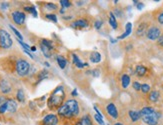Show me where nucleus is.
Here are the masks:
<instances>
[{"mask_svg":"<svg viewBox=\"0 0 163 125\" xmlns=\"http://www.w3.org/2000/svg\"><path fill=\"white\" fill-rule=\"evenodd\" d=\"M44 64H45V65H46L47 67H49V66H50V65H49V63H48V62H45V63H44Z\"/></svg>","mask_w":163,"mask_h":125,"instance_id":"obj_44","label":"nucleus"},{"mask_svg":"<svg viewBox=\"0 0 163 125\" xmlns=\"http://www.w3.org/2000/svg\"><path fill=\"white\" fill-rule=\"evenodd\" d=\"M143 7H144V4H143V3H138V4H137V9H138V10H141Z\"/></svg>","mask_w":163,"mask_h":125,"instance_id":"obj_39","label":"nucleus"},{"mask_svg":"<svg viewBox=\"0 0 163 125\" xmlns=\"http://www.w3.org/2000/svg\"><path fill=\"white\" fill-rule=\"evenodd\" d=\"M76 125H93L92 124V120L89 115H85V116H83L80 120L78 121Z\"/></svg>","mask_w":163,"mask_h":125,"instance_id":"obj_12","label":"nucleus"},{"mask_svg":"<svg viewBox=\"0 0 163 125\" xmlns=\"http://www.w3.org/2000/svg\"><path fill=\"white\" fill-rule=\"evenodd\" d=\"M158 21H159V23L163 24V12H161V13L159 14V16H158Z\"/></svg>","mask_w":163,"mask_h":125,"instance_id":"obj_37","label":"nucleus"},{"mask_svg":"<svg viewBox=\"0 0 163 125\" xmlns=\"http://www.w3.org/2000/svg\"><path fill=\"white\" fill-rule=\"evenodd\" d=\"M60 13H64V8H62L61 10H60Z\"/></svg>","mask_w":163,"mask_h":125,"instance_id":"obj_43","label":"nucleus"},{"mask_svg":"<svg viewBox=\"0 0 163 125\" xmlns=\"http://www.w3.org/2000/svg\"><path fill=\"white\" fill-rule=\"evenodd\" d=\"M158 43L160 44V45H163V34H161L160 37L158 38Z\"/></svg>","mask_w":163,"mask_h":125,"instance_id":"obj_38","label":"nucleus"},{"mask_svg":"<svg viewBox=\"0 0 163 125\" xmlns=\"http://www.w3.org/2000/svg\"><path fill=\"white\" fill-rule=\"evenodd\" d=\"M17 109V103L13 99H7L5 102L0 105V114H4L5 112L14 113Z\"/></svg>","mask_w":163,"mask_h":125,"instance_id":"obj_4","label":"nucleus"},{"mask_svg":"<svg viewBox=\"0 0 163 125\" xmlns=\"http://www.w3.org/2000/svg\"><path fill=\"white\" fill-rule=\"evenodd\" d=\"M79 113V105L78 102L74 99L67 100L64 104L61 105V107L58 108V114L63 117L71 118L74 117Z\"/></svg>","mask_w":163,"mask_h":125,"instance_id":"obj_1","label":"nucleus"},{"mask_svg":"<svg viewBox=\"0 0 163 125\" xmlns=\"http://www.w3.org/2000/svg\"><path fill=\"white\" fill-rule=\"evenodd\" d=\"M129 116L131 118V120H132L133 122H135V121H137L140 118V113L139 112H136V111H130Z\"/></svg>","mask_w":163,"mask_h":125,"instance_id":"obj_22","label":"nucleus"},{"mask_svg":"<svg viewBox=\"0 0 163 125\" xmlns=\"http://www.w3.org/2000/svg\"><path fill=\"white\" fill-rule=\"evenodd\" d=\"M25 10L28 11V12H30L31 14H32L34 17H37L38 14H37V11H36V9H35V7H25Z\"/></svg>","mask_w":163,"mask_h":125,"instance_id":"obj_25","label":"nucleus"},{"mask_svg":"<svg viewBox=\"0 0 163 125\" xmlns=\"http://www.w3.org/2000/svg\"><path fill=\"white\" fill-rule=\"evenodd\" d=\"M158 98H159V92L158 91H152L149 95L150 101H152V102H156L158 100Z\"/></svg>","mask_w":163,"mask_h":125,"instance_id":"obj_23","label":"nucleus"},{"mask_svg":"<svg viewBox=\"0 0 163 125\" xmlns=\"http://www.w3.org/2000/svg\"><path fill=\"white\" fill-rule=\"evenodd\" d=\"M109 23L112 26L113 29H116L117 28V21H116V17L113 14V12H110L109 13Z\"/></svg>","mask_w":163,"mask_h":125,"instance_id":"obj_18","label":"nucleus"},{"mask_svg":"<svg viewBox=\"0 0 163 125\" xmlns=\"http://www.w3.org/2000/svg\"><path fill=\"white\" fill-rule=\"evenodd\" d=\"M30 64L25 60H18L16 63V72L19 76H25L29 73Z\"/></svg>","mask_w":163,"mask_h":125,"instance_id":"obj_6","label":"nucleus"},{"mask_svg":"<svg viewBox=\"0 0 163 125\" xmlns=\"http://www.w3.org/2000/svg\"><path fill=\"white\" fill-rule=\"evenodd\" d=\"M9 26H10V28L12 29V31H13L14 33H15V35H16V36L18 37V39H19V40H22V38H23V37H22V35L20 34V32H19L17 29H15V28H14L13 26H12V25H9Z\"/></svg>","mask_w":163,"mask_h":125,"instance_id":"obj_27","label":"nucleus"},{"mask_svg":"<svg viewBox=\"0 0 163 125\" xmlns=\"http://www.w3.org/2000/svg\"><path fill=\"white\" fill-rule=\"evenodd\" d=\"M12 18H13V21L18 25H22L25 22V14L21 11H14L12 13Z\"/></svg>","mask_w":163,"mask_h":125,"instance_id":"obj_8","label":"nucleus"},{"mask_svg":"<svg viewBox=\"0 0 163 125\" xmlns=\"http://www.w3.org/2000/svg\"><path fill=\"white\" fill-rule=\"evenodd\" d=\"M57 62H58V65L60 66V68H61V69L65 68L67 61H66V59L63 56H58V57H57Z\"/></svg>","mask_w":163,"mask_h":125,"instance_id":"obj_21","label":"nucleus"},{"mask_svg":"<svg viewBox=\"0 0 163 125\" xmlns=\"http://www.w3.org/2000/svg\"><path fill=\"white\" fill-rule=\"evenodd\" d=\"M46 18L49 19V20H51V21L55 22V23L57 22V17H56V15H54V14H47Z\"/></svg>","mask_w":163,"mask_h":125,"instance_id":"obj_30","label":"nucleus"},{"mask_svg":"<svg viewBox=\"0 0 163 125\" xmlns=\"http://www.w3.org/2000/svg\"><path fill=\"white\" fill-rule=\"evenodd\" d=\"M72 57H73V62H74V64L78 67V68H83L84 66H87V65H88L87 63H85V64L82 63V62L80 61V59H79V57L76 55V54L73 53V54H72Z\"/></svg>","mask_w":163,"mask_h":125,"instance_id":"obj_15","label":"nucleus"},{"mask_svg":"<svg viewBox=\"0 0 163 125\" xmlns=\"http://www.w3.org/2000/svg\"><path fill=\"white\" fill-rule=\"evenodd\" d=\"M72 95H73V96H76V95H77V91H76V89H74V90L72 91Z\"/></svg>","mask_w":163,"mask_h":125,"instance_id":"obj_41","label":"nucleus"},{"mask_svg":"<svg viewBox=\"0 0 163 125\" xmlns=\"http://www.w3.org/2000/svg\"><path fill=\"white\" fill-rule=\"evenodd\" d=\"M12 45V39L10 34L4 29H0V48L8 49Z\"/></svg>","mask_w":163,"mask_h":125,"instance_id":"obj_5","label":"nucleus"},{"mask_svg":"<svg viewBox=\"0 0 163 125\" xmlns=\"http://www.w3.org/2000/svg\"><path fill=\"white\" fill-rule=\"evenodd\" d=\"M150 90V86L148 84H142L141 85V91L143 93H147V92H149Z\"/></svg>","mask_w":163,"mask_h":125,"instance_id":"obj_29","label":"nucleus"},{"mask_svg":"<svg viewBox=\"0 0 163 125\" xmlns=\"http://www.w3.org/2000/svg\"><path fill=\"white\" fill-rule=\"evenodd\" d=\"M90 61L91 62H93V63H98V62H100L101 61V55H100V53H98V52H93V53H91V55H90Z\"/></svg>","mask_w":163,"mask_h":125,"instance_id":"obj_17","label":"nucleus"},{"mask_svg":"<svg viewBox=\"0 0 163 125\" xmlns=\"http://www.w3.org/2000/svg\"><path fill=\"white\" fill-rule=\"evenodd\" d=\"M42 44H44V45H46V46H48L50 48H53V45H52V42L49 40H47V39H43L42 40V42H41Z\"/></svg>","mask_w":163,"mask_h":125,"instance_id":"obj_32","label":"nucleus"},{"mask_svg":"<svg viewBox=\"0 0 163 125\" xmlns=\"http://www.w3.org/2000/svg\"><path fill=\"white\" fill-rule=\"evenodd\" d=\"M135 72L138 76H144L147 72V69H146V67L143 66V65H137L136 69H135Z\"/></svg>","mask_w":163,"mask_h":125,"instance_id":"obj_16","label":"nucleus"},{"mask_svg":"<svg viewBox=\"0 0 163 125\" xmlns=\"http://www.w3.org/2000/svg\"><path fill=\"white\" fill-rule=\"evenodd\" d=\"M133 88L135 89V90H140V89H141V84L137 81L133 82Z\"/></svg>","mask_w":163,"mask_h":125,"instance_id":"obj_34","label":"nucleus"},{"mask_svg":"<svg viewBox=\"0 0 163 125\" xmlns=\"http://www.w3.org/2000/svg\"><path fill=\"white\" fill-rule=\"evenodd\" d=\"M101 26H102V21L97 20L96 22H95V28H96V29H99Z\"/></svg>","mask_w":163,"mask_h":125,"instance_id":"obj_36","label":"nucleus"},{"mask_svg":"<svg viewBox=\"0 0 163 125\" xmlns=\"http://www.w3.org/2000/svg\"><path fill=\"white\" fill-rule=\"evenodd\" d=\"M42 122L44 125H56L58 123V118L54 114H48L43 118Z\"/></svg>","mask_w":163,"mask_h":125,"instance_id":"obj_9","label":"nucleus"},{"mask_svg":"<svg viewBox=\"0 0 163 125\" xmlns=\"http://www.w3.org/2000/svg\"><path fill=\"white\" fill-rule=\"evenodd\" d=\"M47 74H48V72L45 71V70H43V71H41L40 72V74H39V80H42L44 79L47 76Z\"/></svg>","mask_w":163,"mask_h":125,"instance_id":"obj_33","label":"nucleus"},{"mask_svg":"<svg viewBox=\"0 0 163 125\" xmlns=\"http://www.w3.org/2000/svg\"><path fill=\"white\" fill-rule=\"evenodd\" d=\"M92 73L94 74V76H98L99 75V71H98V70H94V71H92Z\"/></svg>","mask_w":163,"mask_h":125,"instance_id":"obj_40","label":"nucleus"},{"mask_svg":"<svg viewBox=\"0 0 163 125\" xmlns=\"http://www.w3.org/2000/svg\"><path fill=\"white\" fill-rule=\"evenodd\" d=\"M60 4H61L62 7H69V6L71 5V3H70L68 0H61V1H60Z\"/></svg>","mask_w":163,"mask_h":125,"instance_id":"obj_31","label":"nucleus"},{"mask_svg":"<svg viewBox=\"0 0 163 125\" xmlns=\"http://www.w3.org/2000/svg\"><path fill=\"white\" fill-rule=\"evenodd\" d=\"M121 82H122V87L127 88L130 83V77L127 74L122 75V78H121Z\"/></svg>","mask_w":163,"mask_h":125,"instance_id":"obj_19","label":"nucleus"},{"mask_svg":"<svg viewBox=\"0 0 163 125\" xmlns=\"http://www.w3.org/2000/svg\"><path fill=\"white\" fill-rule=\"evenodd\" d=\"M94 118H95V120H96L99 124H101V125H104L103 119H102V116H100V115H99V114H97V113L95 114V115H94Z\"/></svg>","mask_w":163,"mask_h":125,"instance_id":"obj_28","label":"nucleus"},{"mask_svg":"<svg viewBox=\"0 0 163 125\" xmlns=\"http://www.w3.org/2000/svg\"><path fill=\"white\" fill-rule=\"evenodd\" d=\"M24 98H25V96H24V92H23V90L19 89V90L17 91V99H18V101L23 102V101H24Z\"/></svg>","mask_w":163,"mask_h":125,"instance_id":"obj_24","label":"nucleus"},{"mask_svg":"<svg viewBox=\"0 0 163 125\" xmlns=\"http://www.w3.org/2000/svg\"><path fill=\"white\" fill-rule=\"evenodd\" d=\"M106 110L108 112V114L110 115L111 117L113 118H117L118 117V111H117V108L116 106L113 104V103H109L106 106Z\"/></svg>","mask_w":163,"mask_h":125,"instance_id":"obj_10","label":"nucleus"},{"mask_svg":"<svg viewBox=\"0 0 163 125\" xmlns=\"http://www.w3.org/2000/svg\"><path fill=\"white\" fill-rule=\"evenodd\" d=\"M114 125H122V124H121V123H115Z\"/></svg>","mask_w":163,"mask_h":125,"instance_id":"obj_45","label":"nucleus"},{"mask_svg":"<svg viewBox=\"0 0 163 125\" xmlns=\"http://www.w3.org/2000/svg\"><path fill=\"white\" fill-rule=\"evenodd\" d=\"M140 113V117L142 118V120L144 121L146 124L148 125H157L158 119L160 117V114L158 112H156L151 107H144L142 108Z\"/></svg>","mask_w":163,"mask_h":125,"instance_id":"obj_2","label":"nucleus"},{"mask_svg":"<svg viewBox=\"0 0 163 125\" xmlns=\"http://www.w3.org/2000/svg\"><path fill=\"white\" fill-rule=\"evenodd\" d=\"M131 30H132V24H131L130 22H128L125 26V32H124L122 35H120V36L118 37V39H124V38L127 37L131 33Z\"/></svg>","mask_w":163,"mask_h":125,"instance_id":"obj_14","label":"nucleus"},{"mask_svg":"<svg viewBox=\"0 0 163 125\" xmlns=\"http://www.w3.org/2000/svg\"><path fill=\"white\" fill-rule=\"evenodd\" d=\"M46 7L49 8V9H52V10H55V9H57V6L55 4H53V3H47Z\"/></svg>","mask_w":163,"mask_h":125,"instance_id":"obj_35","label":"nucleus"},{"mask_svg":"<svg viewBox=\"0 0 163 125\" xmlns=\"http://www.w3.org/2000/svg\"><path fill=\"white\" fill-rule=\"evenodd\" d=\"M65 98V93L64 90H63L62 86H59L57 87L55 90L53 91V93L51 94L50 98L48 99V106L51 109H54V108L57 107H61L62 102Z\"/></svg>","mask_w":163,"mask_h":125,"instance_id":"obj_3","label":"nucleus"},{"mask_svg":"<svg viewBox=\"0 0 163 125\" xmlns=\"http://www.w3.org/2000/svg\"><path fill=\"white\" fill-rule=\"evenodd\" d=\"M40 48H41V50H42V53L44 54V56L47 57V58H49V57L51 56V51H52V48L44 45V44H42V43H40Z\"/></svg>","mask_w":163,"mask_h":125,"instance_id":"obj_13","label":"nucleus"},{"mask_svg":"<svg viewBox=\"0 0 163 125\" xmlns=\"http://www.w3.org/2000/svg\"><path fill=\"white\" fill-rule=\"evenodd\" d=\"M86 26H87V22L83 20V19L75 21L74 23L72 24V27H86Z\"/></svg>","mask_w":163,"mask_h":125,"instance_id":"obj_20","label":"nucleus"},{"mask_svg":"<svg viewBox=\"0 0 163 125\" xmlns=\"http://www.w3.org/2000/svg\"><path fill=\"white\" fill-rule=\"evenodd\" d=\"M160 29L155 26H152L150 27L148 31H147V37L151 40H156L157 38L160 37Z\"/></svg>","mask_w":163,"mask_h":125,"instance_id":"obj_7","label":"nucleus"},{"mask_svg":"<svg viewBox=\"0 0 163 125\" xmlns=\"http://www.w3.org/2000/svg\"><path fill=\"white\" fill-rule=\"evenodd\" d=\"M0 89H1L3 93H9V92L11 91V86L7 81L2 80V81L0 82Z\"/></svg>","mask_w":163,"mask_h":125,"instance_id":"obj_11","label":"nucleus"},{"mask_svg":"<svg viewBox=\"0 0 163 125\" xmlns=\"http://www.w3.org/2000/svg\"><path fill=\"white\" fill-rule=\"evenodd\" d=\"M145 28H146L145 24H141L138 27V29H137V34H138V35H142L145 32Z\"/></svg>","mask_w":163,"mask_h":125,"instance_id":"obj_26","label":"nucleus"},{"mask_svg":"<svg viewBox=\"0 0 163 125\" xmlns=\"http://www.w3.org/2000/svg\"><path fill=\"white\" fill-rule=\"evenodd\" d=\"M31 51H33V52H34V51H36V47H35V46H32V47H31V49H30Z\"/></svg>","mask_w":163,"mask_h":125,"instance_id":"obj_42","label":"nucleus"}]
</instances>
